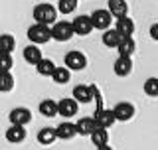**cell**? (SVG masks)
I'll return each mask as SVG.
<instances>
[{
    "label": "cell",
    "mask_w": 158,
    "mask_h": 150,
    "mask_svg": "<svg viewBox=\"0 0 158 150\" xmlns=\"http://www.w3.org/2000/svg\"><path fill=\"white\" fill-rule=\"evenodd\" d=\"M56 131H57V138H61V140H69V138H73L77 134V124L65 121V123L57 124Z\"/></svg>",
    "instance_id": "19"
},
{
    "label": "cell",
    "mask_w": 158,
    "mask_h": 150,
    "mask_svg": "<svg viewBox=\"0 0 158 150\" xmlns=\"http://www.w3.org/2000/svg\"><path fill=\"white\" fill-rule=\"evenodd\" d=\"M95 121H97L99 127L111 128L113 124L117 123V119H115V113H113V109H101V111L95 115Z\"/></svg>",
    "instance_id": "17"
},
{
    "label": "cell",
    "mask_w": 158,
    "mask_h": 150,
    "mask_svg": "<svg viewBox=\"0 0 158 150\" xmlns=\"http://www.w3.org/2000/svg\"><path fill=\"white\" fill-rule=\"evenodd\" d=\"M150 38L154 40V42H158V24H152L150 26Z\"/></svg>",
    "instance_id": "31"
},
{
    "label": "cell",
    "mask_w": 158,
    "mask_h": 150,
    "mask_svg": "<svg viewBox=\"0 0 158 150\" xmlns=\"http://www.w3.org/2000/svg\"><path fill=\"white\" fill-rule=\"evenodd\" d=\"M38 111H40V115H44V117H48V119L57 117V101H53V99H44V101L40 103Z\"/></svg>",
    "instance_id": "22"
},
{
    "label": "cell",
    "mask_w": 158,
    "mask_h": 150,
    "mask_svg": "<svg viewBox=\"0 0 158 150\" xmlns=\"http://www.w3.org/2000/svg\"><path fill=\"white\" fill-rule=\"evenodd\" d=\"M73 26L71 22H67V20H56V22L52 24V40H56V42H69V40L73 38Z\"/></svg>",
    "instance_id": "3"
},
{
    "label": "cell",
    "mask_w": 158,
    "mask_h": 150,
    "mask_svg": "<svg viewBox=\"0 0 158 150\" xmlns=\"http://www.w3.org/2000/svg\"><path fill=\"white\" fill-rule=\"evenodd\" d=\"M56 67L57 65L52 61V59H48V57H42L36 63V71L42 75V77H52V73H53V69H56Z\"/></svg>",
    "instance_id": "24"
},
{
    "label": "cell",
    "mask_w": 158,
    "mask_h": 150,
    "mask_svg": "<svg viewBox=\"0 0 158 150\" xmlns=\"http://www.w3.org/2000/svg\"><path fill=\"white\" fill-rule=\"evenodd\" d=\"M28 40L32 44H38V46H44V44H48L49 40H52V26H48V24H32V26L28 28L26 32Z\"/></svg>",
    "instance_id": "2"
},
{
    "label": "cell",
    "mask_w": 158,
    "mask_h": 150,
    "mask_svg": "<svg viewBox=\"0 0 158 150\" xmlns=\"http://www.w3.org/2000/svg\"><path fill=\"white\" fill-rule=\"evenodd\" d=\"M75 124H77V134H81V136H89V134L95 131L97 121H95V117H83V119H79Z\"/></svg>",
    "instance_id": "18"
},
{
    "label": "cell",
    "mask_w": 158,
    "mask_h": 150,
    "mask_svg": "<svg viewBox=\"0 0 158 150\" xmlns=\"http://www.w3.org/2000/svg\"><path fill=\"white\" fill-rule=\"evenodd\" d=\"M113 71H115L117 77H128L132 73V57L128 56H118L115 65H113Z\"/></svg>",
    "instance_id": "10"
},
{
    "label": "cell",
    "mask_w": 158,
    "mask_h": 150,
    "mask_svg": "<svg viewBox=\"0 0 158 150\" xmlns=\"http://www.w3.org/2000/svg\"><path fill=\"white\" fill-rule=\"evenodd\" d=\"M69 79H71V69L69 67H56L52 73V81L57 83V85H65L69 83Z\"/></svg>",
    "instance_id": "25"
},
{
    "label": "cell",
    "mask_w": 158,
    "mask_h": 150,
    "mask_svg": "<svg viewBox=\"0 0 158 150\" xmlns=\"http://www.w3.org/2000/svg\"><path fill=\"white\" fill-rule=\"evenodd\" d=\"M121 34L117 32L115 28H107V30H103V44H105L107 48H117L118 46V42H121Z\"/></svg>",
    "instance_id": "23"
},
{
    "label": "cell",
    "mask_w": 158,
    "mask_h": 150,
    "mask_svg": "<svg viewBox=\"0 0 158 150\" xmlns=\"http://www.w3.org/2000/svg\"><path fill=\"white\" fill-rule=\"evenodd\" d=\"M144 95L150 99H156L158 97V77H148L144 81Z\"/></svg>",
    "instance_id": "27"
},
{
    "label": "cell",
    "mask_w": 158,
    "mask_h": 150,
    "mask_svg": "<svg viewBox=\"0 0 158 150\" xmlns=\"http://www.w3.org/2000/svg\"><path fill=\"white\" fill-rule=\"evenodd\" d=\"M8 119H10V123L12 124H30L32 123V111L26 107H16V109H12L8 115Z\"/></svg>",
    "instance_id": "9"
},
{
    "label": "cell",
    "mask_w": 158,
    "mask_h": 150,
    "mask_svg": "<svg viewBox=\"0 0 158 150\" xmlns=\"http://www.w3.org/2000/svg\"><path fill=\"white\" fill-rule=\"evenodd\" d=\"M89 136H91V140H93V144H95V146L99 148V150H109V132H107V128H103V127H95V131H93L91 134H89Z\"/></svg>",
    "instance_id": "13"
},
{
    "label": "cell",
    "mask_w": 158,
    "mask_h": 150,
    "mask_svg": "<svg viewBox=\"0 0 158 150\" xmlns=\"http://www.w3.org/2000/svg\"><path fill=\"white\" fill-rule=\"evenodd\" d=\"M14 48H16V40H14V36H10V34H2V36H0V52L12 53Z\"/></svg>",
    "instance_id": "28"
},
{
    "label": "cell",
    "mask_w": 158,
    "mask_h": 150,
    "mask_svg": "<svg viewBox=\"0 0 158 150\" xmlns=\"http://www.w3.org/2000/svg\"><path fill=\"white\" fill-rule=\"evenodd\" d=\"M63 63H65V67H69L71 71H83V69L87 67V57H85V53L79 52V49H71V52L65 53Z\"/></svg>",
    "instance_id": "4"
},
{
    "label": "cell",
    "mask_w": 158,
    "mask_h": 150,
    "mask_svg": "<svg viewBox=\"0 0 158 150\" xmlns=\"http://www.w3.org/2000/svg\"><path fill=\"white\" fill-rule=\"evenodd\" d=\"M22 56H24V59H26L30 65H36L40 59H42V49L38 48V44H32V46H26V48H24Z\"/></svg>",
    "instance_id": "20"
},
{
    "label": "cell",
    "mask_w": 158,
    "mask_h": 150,
    "mask_svg": "<svg viewBox=\"0 0 158 150\" xmlns=\"http://www.w3.org/2000/svg\"><path fill=\"white\" fill-rule=\"evenodd\" d=\"M32 16L36 22L40 24H48V26H52L53 22L57 20V8L53 6V4H48V2H42V4H36L34 6V12Z\"/></svg>",
    "instance_id": "1"
},
{
    "label": "cell",
    "mask_w": 158,
    "mask_h": 150,
    "mask_svg": "<svg viewBox=\"0 0 158 150\" xmlns=\"http://www.w3.org/2000/svg\"><path fill=\"white\" fill-rule=\"evenodd\" d=\"M56 140H57V131L53 127H46L38 132V142L44 144V146H49V144H53Z\"/></svg>",
    "instance_id": "21"
},
{
    "label": "cell",
    "mask_w": 158,
    "mask_h": 150,
    "mask_svg": "<svg viewBox=\"0 0 158 150\" xmlns=\"http://www.w3.org/2000/svg\"><path fill=\"white\" fill-rule=\"evenodd\" d=\"M107 8H109V12L113 14V18H123V16H127L128 14V4H127V0H107Z\"/></svg>",
    "instance_id": "14"
},
{
    "label": "cell",
    "mask_w": 158,
    "mask_h": 150,
    "mask_svg": "<svg viewBox=\"0 0 158 150\" xmlns=\"http://www.w3.org/2000/svg\"><path fill=\"white\" fill-rule=\"evenodd\" d=\"M12 67H14V57H12V53L0 52V71H12Z\"/></svg>",
    "instance_id": "30"
},
{
    "label": "cell",
    "mask_w": 158,
    "mask_h": 150,
    "mask_svg": "<svg viewBox=\"0 0 158 150\" xmlns=\"http://www.w3.org/2000/svg\"><path fill=\"white\" fill-rule=\"evenodd\" d=\"M113 113H115V119H117V121L127 123V121H131V119L136 115V109H135V105H132V103L121 101V103H117L115 107H113Z\"/></svg>",
    "instance_id": "8"
},
{
    "label": "cell",
    "mask_w": 158,
    "mask_h": 150,
    "mask_svg": "<svg viewBox=\"0 0 158 150\" xmlns=\"http://www.w3.org/2000/svg\"><path fill=\"white\" fill-rule=\"evenodd\" d=\"M14 89V75L10 71H0V93H10Z\"/></svg>",
    "instance_id": "26"
},
{
    "label": "cell",
    "mask_w": 158,
    "mask_h": 150,
    "mask_svg": "<svg viewBox=\"0 0 158 150\" xmlns=\"http://www.w3.org/2000/svg\"><path fill=\"white\" fill-rule=\"evenodd\" d=\"M36 2H42V0H36Z\"/></svg>",
    "instance_id": "32"
},
{
    "label": "cell",
    "mask_w": 158,
    "mask_h": 150,
    "mask_svg": "<svg viewBox=\"0 0 158 150\" xmlns=\"http://www.w3.org/2000/svg\"><path fill=\"white\" fill-rule=\"evenodd\" d=\"M93 87H89V85H83V83H79L73 87V99H75L77 103H89L93 99Z\"/></svg>",
    "instance_id": "15"
},
{
    "label": "cell",
    "mask_w": 158,
    "mask_h": 150,
    "mask_svg": "<svg viewBox=\"0 0 158 150\" xmlns=\"http://www.w3.org/2000/svg\"><path fill=\"white\" fill-rule=\"evenodd\" d=\"M118 56H128V57H132L135 56V52H136V42L132 40V36H123L121 38V42H118Z\"/></svg>",
    "instance_id": "16"
},
{
    "label": "cell",
    "mask_w": 158,
    "mask_h": 150,
    "mask_svg": "<svg viewBox=\"0 0 158 150\" xmlns=\"http://www.w3.org/2000/svg\"><path fill=\"white\" fill-rule=\"evenodd\" d=\"M113 14L109 12V8H97L95 12L91 14V22H93V28L95 30H107V28H111V24H113Z\"/></svg>",
    "instance_id": "5"
},
{
    "label": "cell",
    "mask_w": 158,
    "mask_h": 150,
    "mask_svg": "<svg viewBox=\"0 0 158 150\" xmlns=\"http://www.w3.org/2000/svg\"><path fill=\"white\" fill-rule=\"evenodd\" d=\"M26 134H28V131H26L24 124H12L10 123V127L6 131V140L12 142V144H20V142L26 140Z\"/></svg>",
    "instance_id": "11"
},
{
    "label": "cell",
    "mask_w": 158,
    "mask_h": 150,
    "mask_svg": "<svg viewBox=\"0 0 158 150\" xmlns=\"http://www.w3.org/2000/svg\"><path fill=\"white\" fill-rule=\"evenodd\" d=\"M77 111H79V103L73 97H65V99H59L57 101V115L59 117H63V119L75 117Z\"/></svg>",
    "instance_id": "7"
},
{
    "label": "cell",
    "mask_w": 158,
    "mask_h": 150,
    "mask_svg": "<svg viewBox=\"0 0 158 150\" xmlns=\"http://www.w3.org/2000/svg\"><path fill=\"white\" fill-rule=\"evenodd\" d=\"M73 26V32L77 34V36H89V34L93 32V22H91V16H87V14H79V16L73 18L71 22Z\"/></svg>",
    "instance_id": "6"
},
{
    "label": "cell",
    "mask_w": 158,
    "mask_h": 150,
    "mask_svg": "<svg viewBox=\"0 0 158 150\" xmlns=\"http://www.w3.org/2000/svg\"><path fill=\"white\" fill-rule=\"evenodd\" d=\"M77 2L79 0H59L57 2V12L59 14H73L75 12V8H77Z\"/></svg>",
    "instance_id": "29"
},
{
    "label": "cell",
    "mask_w": 158,
    "mask_h": 150,
    "mask_svg": "<svg viewBox=\"0 0 158 150\" xmlns=\"http://www.w3.org/2000/svg\"><path fill=\"white\" fill-rule=\"evenodd\" d=\"M115 30L121 34V36H132L136 26H135V22H132V18H128V14H127V16L115 20Z\"/></svg>",
    "instance_id": "12"
}]
</instances>
